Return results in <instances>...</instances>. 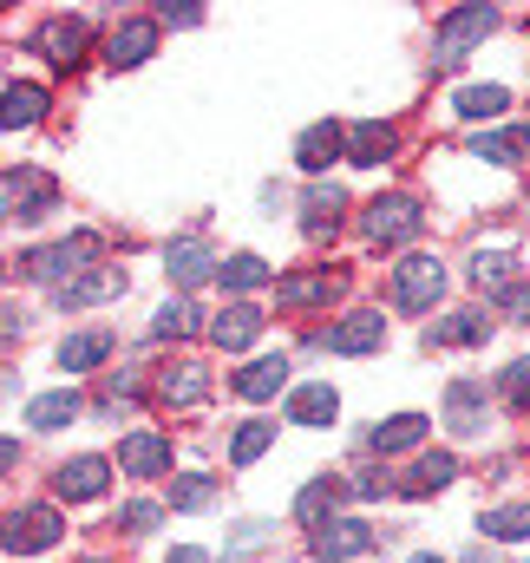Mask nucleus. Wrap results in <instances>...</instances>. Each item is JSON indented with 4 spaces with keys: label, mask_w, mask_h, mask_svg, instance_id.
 <instances>
[{
    "label": "nucleus",
    "mask_w": 530,
    "mask_h": 563,
    "mask_svg": "<svg viewBox=\"0 0 530 563\" xmlns=\"http://www.w3.org/2000/svg\"><path fill=\"white\" fill-rule=\"evenodd\" d=\"M151 53H157V20H125V26L106 40V59H112V66H125V73L144 66Z\"/></svg>",
    "instance_id": "nucleus-13"
},
{
    "label": "nucleus",
    "mask_w": 530,
    "mask_h": 563,
    "mask_svg": "<svg viewBox=\"0 0 530 563\" xmlns=\"http://www.w3.org/2000/svg\"><path fill=\"white\" fill-rule=\"evenodd\" d=\"M112 295H125V269H86V276L59 282V308H92Z\"/></svg>",
    "instance_id": "nucleus-14"
},
{
    "label": "nucleus",
    "mask_w": 530,
    "mask_h": 563,
    "mask_svg": "<svg viewBox=\"0 0 530 563\" xmlns=\"http://www.w3.org/2000/svg\"><path fill=\"white\" fill-rule=\"evenodd\" d=\"M210 498H217V478H203V472H190V478L170 485V511H203Z\"/></svg>",
    "instance_id": "nucleus-32"
},
{
    "label": "nucleus",
    "mask_w": 530,
    "mask_h": 563,
    "mask_svg": "<svg viewBox=\"0 0 530 563\" xmlns=\"http://www.w3.org/2000/svg\"><path fill=\"white\" fill-rule=\"evenodd\" d=\"M492 26H498V13H492V7H459V13H445V20H439V33H432L439 66H459V53H465V46H478Z\"/></svg>",
    "instance_id": "nucleus-2"
},
{
    "label": "nucleus",
    "mask_w": 530,
    "mask_h": 563,
    "mask_svg": "<svg viewBox=\"0 0 530 563\" xmlns=\"http://www.w3.org/2000/svg\"><path fill=\"white\" fill-rule=\"evenodd\" d=\"M478 157H485V164H525V157H530V125L485 132V139H478Z\"/></svg>",
    "instance_id": "nucleus-23"
},
{
    "label": "nucleus",
    "mask_w": 530,
    "mask_h": 563,
    "mask_svg": "<svg viewBox=\"0 0 530 563\" xmlns=\"http://www.w3.org/2000/svg\"><path fill=\"white\" fill-rule=\"evenodd\" d=\"M13 328H20V321H13V314H0V341H7V334H13Z\"/></svg>",
    "instance_id": "nucleus-43"
},
{
    "label": "nucleus",
    "mask_w": 530,
    "mask_h": 563,
    "mask_svg": "<svg viewBox=\"0 0 530 563\" xmlns=\"http://www.w3.org/2000/svg\"><path fill=\"white\" fill-rule=\"evenodd\" d=\"M7 465H13V439H0V472H7Z\"/></svg>",
    "instance_id": "nucleus-42"
},
{
    "label": "nucleus",
    "mask_w": 530,
    "mask_h": 563,
    "mask_svg": "<svg viewBox=\"0 0 530 563\" xmlns=\"http://www.w3.org/2000/svg\"><path fill=\"white\" fill-rule=\"evenodd\" d=\"M263 334V308H250V301H236V308H223L217 321H210V341L223 347V354H236V347H250Z\"/></svg>",
    "instance_id": "nucleus-15"
},
{
    "label": "nucleus",
    "mask_w": 530,
    "mask_h": 563,
    "mask_svg": "<svg viewBox=\"0 0 530 563\" xmlns=\"http://www.w3.org/2000/svg\"><path fill=\"white\" fill-rule=\"evenodd\" d=\"M478 531L498 538V544H518V538H530V505H498V511H485Z\"/></svg>",
    "instance_id": "nucleus-28"
},
{
    "label": "nucleus",
    "mask_w": 530,
    "mask_h": 563,
    "mask_svg": "<svg viewBox=\"0 0 530 563\" xmlns=\"http://www.w3.org/2000/svg\"><path fill=\"white\" fill-rule=\"evenodd\" d=\"M301 210H308V230H314V236H321V230H334V223H341V210H347V197H341V190H334V184H328V190H321V184H314V190H308V203H301Z\"/></svg>",
    "instance_id": "nucleus-31"
},
{
    "label": "nucleus",
    "mask_w": 530,
    "mask_h": 563,
    "mask_svg": "<svg viewBox=\"0 0 530 563\" xmlns=\"http://www.w3.org/2000/svg\"><path fill=\"white\" fill-rule=\"evenodd\" d=\"M380 341H387V321H380L374 308H361V314H347V321H334V328L321 334L328 354H374Z\"/></svg>",
    "instance_id": "nucleus-9"
},
{
    "label": "nucleus",
    "mask_w": 530,
    "mask_h": 563,
    "mask_svg": "<svg viewBox=\"0 0 530 563\" xmlns=\"http://www.w3.org/2000/svg\"><path fill=\"white\" fill-rule=\"evenodd\" d=\"M157 518H164V511H157V505H151V498H137V505H125V511H119V525H125V531H132V538H144V531H151V525H157Z\"/></svg>",
    "instance_id": "nucleus-38"
},
{
    "label": "nucleus",
    "mask_w": 530,
    "mask_h": 563,
    "mask_svg": "<svg viewBox=\"0 0 530 563\" xmlns=\"http://www.w3.org/2000/svg\"><path fill=\"white\" fill-rule=\"evenodd\" d=\"M40 112H46V92H40V86H7V92H0V125H7V132L40 125Z\"/></svg>",
    "instance_id": "nucleus-20"
},
{
    "label": "nucleus",
    "mask_w": 530,
    "mask_h": 563,
    "mask_svg": "<svg viewBox=\"0 0 530 563\" xmlns=\"http://www.w3.org/2000/svg\"><path fill=\"white\" fill-rule=\"evenodd\" d=\"M151 328H157V334H164V341H170V334H190V328H197V308H190V301H164V308H157V321H151Z\"/></svg>",
    "instance_id": "nucleus-37"
},
{
    "label": "nucleus",
    "mask_w": 530,
    "mask_h": 563,
    "mask_svg": "<svg viewBox=\"0 0 530 563\" xmlns=\"http://www.w3.org/2000/svg\"><path fill=\"white\" fill-rule=\"evenodd\" d=\"M419 223H426V217H419V203H412V197H374V203H367V236H374V243H380V250H394V243H412V236H419Z\"/></svg>",
    "instance_id": "nucleus-4"
},
{
    "label": "nucleus",
    "mask_w": 530,
    "mask_h": 563,
    "mask_svg": "<svg viewBox=\"0 0 530 563\" xmlns=\"http://www.w3.org/2000/svg\"><path fill=\"white\" fill-rule=\"evenodd\" d=\"M412 563H445V558H412Z\"/></svg>",
    "instance_id": "nucleus-44"
},
{
    "label": "nucleus",
    "mask_w": 530,
    "mask_h": 563,
    "mask_svg": "<svg viewBox=\"0 0 530 563\" xmlns=\"http://www.w3.org/2000/svg\"><path fill=\"white\" fill-rule=\"evenodd\" d=\"M119 465H125L132 478H164V472H170V439H164V432H132V439L119 445Z\"/></svg>",
    "instance_id": "nucleus-12"
},
{
    "label": "nucleus",
    "mask_w": 530,
    "mask_h": 563,
    "mask_svg": "<svg viewBox=\"0 0 530 563\" xmlns=\"http://www.w3.org/2000/svg\"><path fill=\"white\" fill-rule=\"evenodd\" d=\"M334 413H341V400H334V387H321V380L288 394V420L295 426H328Z\"/></svg>",
    "instance_id": "nucleus-19"
},
{
    "label": "nucleus",
    "mask_w": 530,
    "mask_h": 563,
    "mask_svg": "<svg viewBox=\"0 0 530 563\" xmlns=\"http://www.w3.org/2000/svg\"><path fill=\"white\" fill-rule=\"evenodd\" d=\"M505 400L511 407H530V361H511L505 367Z\"/></svg>",
    "instance_id": "nucleus-39"
},
{
    "label": "nucleus",
    "mask_w": 530,
    "mask_h": 563,
    "mask_svg": "<svg viewBox=\"0 0 530 563\" xmlns=\"http://www.w3.org/2000/svg\"><path fill=\"white\" fill-rule=\"evenodd\" d=\"M268 445H275V426L250 420L243 432H236V439H230V459H236V465H256V459H263Z\"/></svg>",
    "instance_id": "nucleus-34"
},
{
    "label": "nucleus",
    "mask_w": 530,
    "mask_h": 563,
    "mask_svg": "<svg viewBox=\"0 0 530 563\" xmlns=\"http://www.w3.org/2000/svg\"><path fill=\"white\" fill-rule=\"evenodd\" d=\"M387 157H394V125L367 119V125L347 132V164H387Z\"/></svg>",
    "instance_id": "nucleus-21"
},
{
    "label": "nucleus",
    "mask_w": 530,
    "mask_h": 563,
    "mask_svg": "<svg viewBox=\"0 0 530 563\" xmlns=\"http://www.w3.org/2000/svg\"><path fill=\"white\" fill-rule=\"evenodd\" d=\"M112 354V334H73V341H59V367L66 374H86V367H99Z\"/></svg>",
    "instance_id": "nucleus-25"
},
{
    "label": "nucleus",
    "mask_w": 530,
    "mask_h": 563,
    "mask_svg": "<svg viewBox=\"0 0 530 563\" xmlns=\"http://www.w3.org/2000/svg\"><path fill=\"white\" fill-rule=\"evenodd\" d=\"M419 439H426V413H394L387 426H374V439H367V445L387 459V452H406V445H419Z\"/></svg>",
    "instance_id": "nucleus-22"
},
{
    "label": "nucleus",
    "mask_w": 530,
    "mask_h": 563,
    "mask_svg": "<svg viewBox=\"0 0 530 563\" xmlns=\"http://www.w3.org/2000/svg\"><path fill=\"white\" fill-rule=\"evenodd\" d=\"M92 256H99V236L46 243V250H33V256H26V276H33V282H59V276H73L79 263H92Z\"/></svg>",
    "instance_id": "nucleus-6"
},
{
    "label": "nucleus",
    "mask_w": 530,
    "mask_h": 563,
    "mask_svg": "<svg viewBox=\"0 0 530 563\" xmlns=\"http://www.w3.org/2000/svg\"><path fill=\"white\" fill-rule=\"evenodd\" d=\"M452 106H459V119H498V112L511 106V92H505V86H465Z\"/></svg>",
    "instance_id": "nucleus-29"
},
{
    "label": "nucleus",
    "mask_w": 530,
    "mask_h": 563,
    "mask_svg": "<svg viewBox=\"0 0 530 563\" xmlns=\"http://www.w3.org/2000/svg\"><path fill=\"white\" fill-rule=\"evenodd\" d=\"M106 478H112V465L86 452V459H66V465L53 472V492H59L66 505H86V498H99V492H106Z\"/></svg>",
    "instance_id": "nucleus-10"
},
{
    "label": "nucleus",
    "mask_w": 530,
    "mask_h": 563,
    "mask_svg": "<svg viewBox=\"0 0 530 563\" xmlns=\"http://www.w3.org/2000/svg\"><path fill=\"white\" fill-rule=\"evenodd\" d=\"M445 426H452L459 439L485 432V394H478V380H452V394H445Z\"/></svg>",
    "instance_id": "nucleus-17"
},
{
    "label": "nucleus",
    "mask_w": 530,
    "mask_h": 563,
    "mask_svg": "<svg viewBox=\"0 0 530 563\" xmlns=\"http://www.w3.org/2000/svg\"><path fill=\"white\" fill-rule=\"evenodd\" d=\"M452 478H459V459H452V452H426V459L399 478V498H432V492H445Z\"/></svg>",
    "instance_id": "nucleus-16"
},
{
    "label": "nucleus",
    "mask_w": 530,
    "mask_h": 563,
    "mask_svg": "<svg viewBox=\"0 0 530 563\" xmlns=\"http://www.w3.org/2000/svg\"><path fill=\"white\" fill-rule=\"evenodd\" d=\"M66 538V518L53 505H26V511H7L0 518V551L13 558H33V551H53Z\"/></svg>",
    "instance_id": "nucleus-1"
},
{
    "label": "nucleus",
    "mask_w": 530,
    "mask_h": 563,
    "mask_svg": "<svg viewBox=\"0 0 530 563\" xmlns=\"http://www.w3.org/2000/svg\"><path fill=\"white\" fill-rule=\"evenodd\" d=\"M485 334H492V321H485V314H452V321H439L426 341H432V347H478Z\"/></svg>",
    "instance_id": "nucleus-24"
},
{
    "label": "nucleus",
    "mask_w": 530,
    "mask_h": 563,
    "mask_svg": "<svg viewBox=\"0 0 530 563\" xmlns=\"http://www.w3.org/2000/svg\"><path fill=\"white\" fill-rule=\"evenodd\" d=\"M223 263H217V250L203 243V236H177L170 250H164V276L177 282V288H197L203 276H217Z\"/></svg>",
    "instance_id": "nucleus-7"
},
{
    "label": "nucleus",
    "mask_w": 530,
    "mask_h": 563,
    "mask_svg": "<svg viewBox=\"0 0 530 563\" xmlns=\"http://www.w3.org/2000/svg\"><path fill=\"white\" fill-rule=\"evenodd\" d=\"M86 563H112V558H86Z\"/></svg>",
    "instance_id": "nucleus-45"
},
{
    "label": "nucleus",
    "mask_w": 530,
    "mask_h": 563,
    "mask_svg": "<svg viewBox=\"0 0 530 563\" xmlns=\"http://www.w3.org/2000/svg\"><path fill=\"white\" fill-rule=\"evenodd\" d=\"M341 151H347V132H341L334 119H321V125H308V132H301V144H295V164H301L308 177H321Z\"/></svg>",
    "instance_id": "nucleus-11"
},
{
    "label": "nucleus",
    "mask_w": 530,
    "mask_h": 563,
    "mask_svg": "<svg viewBox=\"0 0 530 563\" xmlns=\"http://www.w3.org/2000/svg\"><path fill=\"white\" fill-rule=\"evenodd\" d=\"M86 46H92V26L86 20H46L40 26V53L53 59V73H73L86 59Z\"/></svg>",
    "instance_id": "nucleus-8"
},
{
    "label": "nucleus",
    "mask_w": 530,
    "mask_h": 563,
    "mask_svg": "<svg viewBox=\"0 0 530 563\" xmlns=\"http://www.w3.org/2000/svg\"><path fill=\"white\" fill-rule=\"evenodd\" d=\"M164 563H210V551H197V544H177Z\"/></svg>",
    "instance_id": "nucleus-41"
},
{
    "label": "nucleus",
    "mask_w": 530,
    "mask_h": 563,
    "mask_svg": "<svg viewBox=\"0 0 530 563\" xmlns=\"http://www.w3.org/2000/svg\"><path fill=\"white\" fill-rule=\"evenodd\" d=\"M347 492H354V485H308V492L295 498V511H301L308 525H321V511H334V505H341Z\"/></svg>",
    "instance_id": "nucleus-36"
},
{
    "label": "nucleus",
    "mask_w": 530,
    "mask_h": 563,
    "mask_svg": "<svg viewBox=\"0 0 530 563\" xmlns=\"http://www.w3.org/2000/svg\"><path fill=\"white\" fill-rule=\"evenodd\" d=\"M445 295V269H439V256H406L394 269V301L406 314H426L432 301Z\"/></svg>",
    "instance_id": "nucleus-3"
},
{
    "label": "nucleus",
    "mask_w": 530,
    "mask_h": 563,
    "mask_svg": "<svg viewBox=\"0 0 530 563\" xmlns=\"http://www.w3.org/2000/svg\"><path fill=\"white\" fill-rule=\"evenodd\" d=\"M157 400H164V407H197V400H203V374H197V367H170V374L157 380Z\"/></svg>",
    "instance_id": "nucleus-30"
},
{
    "label": "nucleus",
    "mask_w": 530,
    "mask_h": 563,
    "mask_svg": "<svg viewBox=\"0 0 530 563\" xmlns=\"http://www.w3.org/2000/svg\"><path fill=\"white\" fill-rule=\"evenodd\" d=\"M498 301H505L511 314H525V321H530V288H511V295H498Z\"/></svg>",
    "instance_id": "nucleus-40"
},
{
    "label": "nucleus",
    "mask_w": 530,
    "mask_h": 563,
    "mask_svg": "<svg viewBox=\"0 0 530 563\" xmlns=\"http://www.w3.org/2000/svg\"><path fill=\"white\" fill-rule=\"evenodd\" d=\"M341 282L328 276V269H314V276H288L281 288H275V301H288V308H308V301H328Z\"/></svg>",
    "instance_id": "nucleus-27"
},
{
    "label": "nucleus",
    "mask_w": 530,
    "mask_h": 563,
    "mask_svg": "<svg viewBox=\"0 0 530 563\" xmlns=\"http://www.w3.org/2000/svg\"><path fill=\"white\" fill-rule=\"evenodd\" d=\"M281 387H288V361H281V354H268V361H250V367L236 374V394H243V400H275Z\"/></svg>",
    "instance_id": "nucleus-18"
},
{
    "label": "nucleus",
    "mask_w": 530,
    "mask_h": 563,
    "mask_svg": "<svg viewBox=\"0 0 530 563\" xmlns=\"http://www.w3.org/2000/svg\"><path fill=\"white\" fill-rule=\"evenodd\" d=\"M472 282L492 288V295H511V288H518V282H511V256H485V250H478V256H472Z\"/></svg>",
    "instance_id": "nucleus-33"
},
{
    "label": "nucleus",
    "mask_w": 530,
    "mask_h": 563,
    "mask_svg": "<svg viewBox=\"0 0 530 563\" xmlns=\"http://www.w3.org/2000/svg\"><path fill=\"white\" fill-rule=\"evenodd\" d=\"M367 544H374V531H367L361 518H321V525H314V538H308V551H314V558H328V563L361 558Z\"/></svg>",
    "instance_id": "nucleus-5"
},
{
    "label": "nucleus",
    "mask_w": 530,
    "mask_h": 563,
    "mask_svg": "<svg viewBox=\"0 0 530 563\" xmlns=\"http://www.w3.org/2000/svg\"><path fill=\"white\" fill-rule=\"evenodd\" d=\"M217 276H223V288H243V295H250V288H263L268 282V263L263 256H230Z\"/></svg>",
    "instance_id": "nucleus-35"
},
{
    "label": "nucleus",
    "mask_w": 530,
    "mask_h": 563,
    "mask_svg": "<svg viewBox=\"0 0 530 563\" xmlns=\"http://www.w3.org/2000/svg\"><path fill=\"white\" fill-rule=\"evenodd\" d=\"M79 420V394L73 387H59V394H40L33 407H26V426H40V432H53V426Z\"/></svg>",
    "instance_id": "nucleus-26"
}]
</instances>
